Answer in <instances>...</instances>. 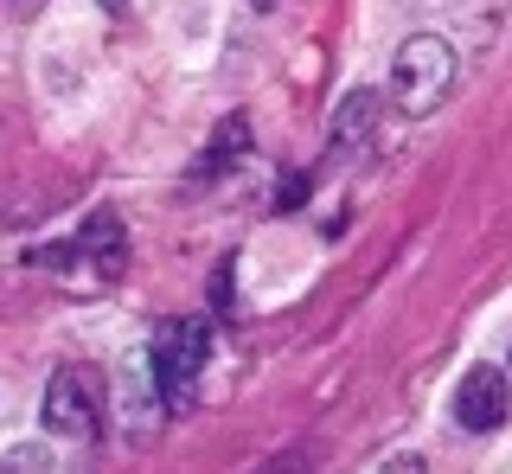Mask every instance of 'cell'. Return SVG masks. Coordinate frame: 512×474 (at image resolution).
I'll use <instances>...</instances> for the list:
<instances>
[{
    "instance_id": "6da1fadb",
    "label": "cell",
    "mask_w": 512,
    "mask_h": 474,
    "mask_svg": "<svg viewBox=\"0 0 512 474\" xmlns=\"http://www.w3.org/2000/svg\"><path fill=\"white\" fill-rule=\"evenodd\" d=\"M455 45L436 39V33H410L391 58V103L404 116H436L455 90Z\"/></svg>"
},
{
    "instance_id": "7a4b0ae2",
    "label": "cell",
    "mask_w": 512,
    "mask_h": 474,
    "mask_svg": "<svg viewBox=\"0 0 512 474\" xmlns=\"http://www.w3.org/2000/svg\"><path fill=\"white\" fill-rule=\"evenodd\" d=\"M205 366H212V321L186 314V321L160 327V340H154V378H160V391H167L173 410L192 404V385H199Z\"/></svg>"
},
{
    "instance_id": "3957f363",
    "label": "cell",
    "mask_w": 512,
    "mask_h": 474,
    "mask_svg": "<svg viewBox=\"0 0 512 474\" xmlns=\"http://www.w3.org/2000/svg\"><path fill=\"white\" fill-rule=\"evenodd\" d=\"M506 404H512L506 372H493V366H468V378L455 385V423L468 436L500 430V423H506Z\"/></svg>"
},
{
    "instance_id": "277c9868",
    "label": "cell",
    "mask_w": 512,
    "mask_h": 474,
    "mask_svg": "<svg viewBox=\"0 0 512 474\" xmlns=\"http://www.w3.org/2000/svg\"><path fill=\"white\" fill-rule=\"evenodd\" d=\"M39 423H45L52 436H64V442H90V436H96V404H90V391L77 385L71 372H58L52 385H45Z\"/></svg>"
},
{
    "instance_id": "5b68a950",
    "label": "cell",
    "mask_w": 512,
    "mask_h": 474,
    "mask_svg": "<svg viewBox=\"0 0 512 474\" xmlns=\"http://www.w3.org/2000/svg\"><path fill=\"white\" fill-rule=\"evenodd\" d=\"M77 257L90 263L96 276H122L128 270V231H122V218L116 212H96L84 237H77Z\"/></svg>"
},
{
    "instance_id": "8992f818",
    "label": "cell",
    "mask_w": 512,
    "mask_h": 474,
    "mask_svg": "<svg viewBox=\"0 0 512 474\" xmlns=\"http://www.w3.org/2000/svg\"><path fill=\"white\" fill-rule=\"evenodd\" d=\"M378 109H384L378 90H352V97L340 103V116H333V154H359V148H372Z\"/></svg>"
},
{
    "instance_id": "52a82bcc",
    "label": "cell",
    "mask_w": 512,
    "mask_h": 474,
    "mask_svg": "<svg viewBox=\"0 0 512 474\" xmlns=\"http://www.w3.org/2000/svg\"><path fill=\"white\" fill-rule=\"evenodd\" d=\"M0 474H52V449H45V442H13Z\"/></svg>"
},
{
    "instance_id": "ba28073f",
    "label": "cell",
    "mask_w": 512,
    "mask_h": 474,
    "mask_svg": "<svg viewBox=\"0 0 512 474\" xmlns=\"http://www.w3.org/2000/svg\"><path fill=\"white\" fill-rule=\"evenodd\" d=\"M308 468H314V449H308V442H295V449L269 455V462L256 468V474H308Z\"/></svg>"
},
{
    "instance_id": "9c48e42d",
    "label": "cell",
    "mask_w": 512,
    "mask_h": 474,
    "mask_svg": "<svg viewBox=\"0 0 512 474\" xmlns=\"http://www.w3.org/2000/svg\"><path fill=\"white\" fill-rule=\"evenodd\" d=\"M372 474H429V462H423L416 449H397V455H384V462H378Z\"/></svg>"
},
{
    "instance_id": "30bf717a",
    "label": "cell",
    "mask_w": 512,
    "mask_h": 474,
    "mask_svg": "<svg viewBox=\"0 0 512 474\" xmlns=\"http://www.w3.org/2000/svg\"><path fill=\"white\" fill-rule=\"evenodd\" d=\"M250 7H256V13H269V7H276V0H250Z\"/></svg>"
},
{
    "instance_id": "8fae6325",
    "label": "cell",
    "mask_w": 512,
    "mask_h": 474,
    "mask_svg": "<svg viewBox=\"0 0 512 474\" xmlns=\"http://www.w3.org/2000/svg\"><path fill=\"white\" fill-rule=\"evenodd\" d=\"M103 7H116V0H103Z\"/></svg>"
}]
</instances>
